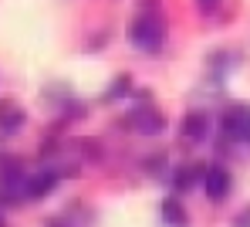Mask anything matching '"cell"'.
Instances as JSON below:
<instances>
[{
	"instance_id": "obj_9",
	"label": "cell",
	"mask_w": 250,
	"mask_h": 227,
	"mask_svg": "<svg viewBox=\"0 0 250 227\" xmlns=\"http://www.w3.org/2000/svg\"><path fill=\"white\" fill-rule=\"evenodd\" d=\"M163 217H166L169 227H186V210H183V204L176 197H166L163 200Z\"/></svg>"
},
{
	"instance_id": "obj_13",
	"label": "cell",
	"mask_w": 250,
	"mask_h": 227,
	"mask_svg": "<svg viewBox=\"0 0 250 227\" xmlns=\"http://www.w3.org/2000/svg\"><path fill=\"white\" fill-rule=\"evenodd\" d=\"M0 227H3V221H0Z\"/></svg>"
},
{
	"instance_id": "obj_10",
	"label": "cell",
	"mask_w": 250,
	"mask_h": 227,
	"mask_svg": "<svg viewBox=\"0 0 250 227\" xmlns=\"http://www.w3.org/2000/svg\"><path fill=\"white\" fill-rule=\"evenodd\" d=\"M128 91H132V78H128V75H119V78L108 85V91H105V102H119Z\"/></svg>"
},
{
	"instance_id": "obj_12",
	"label": "cell",
	"mask_w": 250,
	"mask_h": 227,
	"mask_svg": "<svg viewBox=\"0 0 250 227\" xmlns=\"http://www.w3.org/2000/svg\"><path fill=\"white\" fill-rule=\"evenodd\" d=\"M203 3H207V7H209V3H213V0H203Z\"/></svg>"
},
{
	"instance_id": "obj_5",
	"label": "cell",
	"mask_w": 250,
	"mask_h": 227,
	"mask_svg": "<svg viewBox=\"0 0 250 227\" xmlns=\"http://www.w3.org/2000/svg\"><path fill=\"white\" fill-rule=\"evenodd\" d=\"M203 186H207V197H209V200H223V197L230 193V170H227V166H220V163L207 166Z\"/></svg>"
},
{
	"instance_id": "obj_7",
	"label": "cell",
	"mask_w": 250,
	"mask_h": 227,
	"mask_svg": "<svg viewBox=\"0 0 250 227\" xmlns=\"http://www.w3.org/2000/svg\"><path fill=\"white\" fill-rule=\"evenodd\" d=\"M207 129H209V119L203 112H186L183 115V126H179V136H183V142H203L207 139Z\"/></svg>"
},
{
	"instance_id": "obj_11",
	"label": "cell",
	"mask_w": 250,
	"mask_h": 227,
	"mask_svg": "<svg viewBox=\"0 0 250 227\" xmlns=\"http://www.w3.org/2000/svg\"><path fill=\"white\" fill-rule=\"evenodd\" d=\"M233 227H250V207H247V210H240V214L233 217Z\"/></svg>"
},
{
	"instance_id": "obj_1",
	"label": "cell",
	"mask_w": 250,
	"mask_h": 227,
	"mask_svg": "<svg viewBox=\"0 0 250 227\" xmlns=\"http://www.w3.org/2000/svg\"><path fill=\"white\" fill-rule=\"evenodd\" d=\"M128 45L139 47V51H149V54H156L166 45V21L159 14V0H142L139 3V14L128 24Z\"/></svg>"
},
{
	"instance_id": "obj_2",
	"label": "cell",
	"mask_w": 250,
	"mask_h": 227,
	"mask_svg": "<svg viewBox=\"0 0 250 227\" xmlns=\"http://www.w3.org/2000/svg\"><path fill=\"white\" fill-rule=\"evenodd\" d=\"M220 133H223L227 142H247L250 146V105L247 102L227 105V112L220 115Z\"/></svg>"
},
{
	"instance_id": "obj_6",
	"label": "cell",
	"mask_w": 250,
	"mask_h": 227,
	"mask_svg": "<svg viewBox=\"0 0 250 227\" xmlns=\"http://www.w3.org/2000/svg\"><path fill=\"white\" fill-rule=\"evenodd\" d=\"M203 177H207V166H203V163H183V166L172 173V190H176V193H189L196 183H203Z\"/></svg>"
},
{
	"instance_id": "obj_8",
	"label": "cell",
	"mask_w": 250,
	"mask_h": 227,
	"mask_svg": "<svg viewBox=\"0 0 250 227\" xmlns=\"http://www.w3.org/2000/svg\"><path fill=\"white\" fill-rule=\"evenodd\" d=\"M24 126V109L14 102H0V133H17Z\"/></svg>"
},
{
	"instance_id": "obj_3",
	"label": "cell",
	"mask_w": 250,
	"mask_h": 227,
	"mask_svg": "<svg viewBox=\"0 0 250 227\" xmlns=\"http://www.w3.org/2000/svg\"><path fill=\"white\" fill-rule=\"evenodd\" d=\"M125 126L135 129L139 136H159V133L166 129V115H163L152 102H142L139 109H132V112L125 115Z\"/></svg>"
},
{
	"instance_id": "obj_4",
	"label": "cell",
	"mask_w": 250,
	"mask_h": 227,
	"mask_svg": "<svg viewBox=\"0 0 250 227\" xmlns=\"http://www.w3.org/2000/svg\"><path fill=\"white\" fill-rule=\"evenodd\" d=\"M58 180H61V173H58L54 166L31 173V177H27V183H24V200H41V197H47V193L58 186Z\"/></svg>"
}]
</instances>
